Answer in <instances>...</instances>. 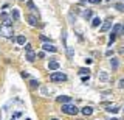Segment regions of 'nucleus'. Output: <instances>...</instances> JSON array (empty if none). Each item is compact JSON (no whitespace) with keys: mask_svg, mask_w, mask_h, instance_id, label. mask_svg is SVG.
Here are the masks:
<instances>
[{"mask_svg":"<svg viewBox=\"0 0 124 120\" xmlns=\"http://www.w3.org/2000/svg\"><path fill=\"white\" fill-rule=\"evenodd\" d=\"M64 114H67V115H76L78 114V108L75 106V104H71V103H65V104H62V109H61Z\"/></svg>","mask_w":124,"mask_h":120,"instance_id":"obj_1","label":"nucleus"},{"mask_svg":"<svg viewBox=\"0 0 124 120\" xmlns=\"http://www.w3.org/2000/svg\"><path fill=\"white\" fill-rule=\"evenodd\" d=\"M50 80L51 81H65L67 80V75L62 72H53L51 75H50Z\"/></svg>","mask_w":124,"mask_h":120,"instance_id":"obj_2","label":"nucleus"},{"mask_svg":"<svg viewBox=\"0 0 124 120\" xmlns=\"http://www.w3.org/2000/svg\"><path fill=\"white\" fill-rule=\"evenodd\" d=\"M0 34H2V36H5V37H13V34H14V31H13V27L3 25L2 28H0Z\"/></svg>","mask_w":124,"mask_h":120,"instance_id":"obj_3","label":"nucleus"},{"mask_svg":"<svg viewBox=\"0 0 124 120\" xmlns=\"http://www.w3.org/2000/svg\"><path fill=\"white\" fill-rule=\"evenodd\" d=\"M0 19H2L3 25H8V27H11V24H13V19H11V16H8V14L5 13V11H2V13H0Z\"/></svg>","mask_w":124,"mask_h":120,"instance_id":"obj_4","label":"nucleus"},{"mask_svg":"<svg viewBox=\"0 0 124 120\" xmlns=\"http://www.w3.org/2000/svg\"><path fill=\"white\" fill-rule=\"evenodd\" d=\"M42 48H44L45 52H51V53H56V52H57V48L54 47L53 44H50V42H45V44L42 45Z\"/></svg>","mask_w":124,"mask_h":120,"instance_id":"obj_5","label":"nucleus"},{"mask_svg":"<svg viewBox=\"0 0 124 120\" xmlns=\"http://www.w3.org/2000/svg\"><path fill=\"white\" fill-rule=\"evenodd\" d=\"M110 28H112V20H106L102 25H101L99 31H101V33H106V31H108Z\"/></svg>","mask_w":124,"mask_h":120,"instance_id":"obj_6","label":"nucleus"},{"mask_svg":"<svg viewBox=\"0 0 124 120\" xmlns=\"http://www.w3.org/2000/svg\"><path fill=\"white\" fill-rule=\"evenodd\" d=\"M11 19H13V20H16V22L20 19V13H19L17 8H13V9H11Z\"/></svg>","mask_w":124,"mask_h":120,"instance_id":"obj_7","label":"nucleus"},{"mask_svg":"<svg viewBox=\"0 0 124 120\" xmlns=\"http://www.w3.org/2000/svg\"><path fill=\"white\" fill-rule=\"evenodd\" d=\"M57 102L62 103V104L70 103V102H71V97H68V95H61V97H57Z\"/></svg>","mask_w":124,"mask_h":120,"instance_id":"obj_8","label":"nucleus"},{"mask_svg":"<svg viewBox=\"0 0 124 120\" xmlns=\"http://www.w3.org/2000/svg\"><path fill=\"white\" fill-rule=\"evenodd\" d=\"M48 69H50V70H57V69H59V63H57V61H50V63H48Z\"/></svg>","mask_w":124,"mask_h":120,"instance_id":"obj_9","label":"nucleus"},{"mask_svg":"<svg viewBox=\"0 0 124 120\" xmlns=\"http://www.w3.org/2000/svg\"><path fill=\"white\" fill-rule=\"evenodd\" d=\"M118 65H119V59H118V58H112V59H110V67L113 69V70H116Z\"/></svg>","mask_w":124,"mask_h":120,"instance_id":"obj_10","label":"nucleus"},{"mask_svg":"<svg viewBox=\"0 0 124 120\" xmlns=\"http://www.w3.org/2000/svg\"><path fill=\"white\" fill-rule=\"evenodd\" d=\"M98 78H99L101 81H107V80H108V73H107L106 70H101V72L98 73Z\"/></svg>","mask_w":124,"mask_h":120,"instance_id":"obj_11","label":"nucleus"},{"mask_svg":"<svg viewBox=\"0 0 124 120\" xmlns=\"http://www.w3.org/2000/svg\"><path fill=\"white\" fill-rule=\"evenodd\" d=\"M26 59H28L30 63H33V61L36 59V53H34L33 50H31V52H26Z\"/></svg>","mask_w":124,"mask_h":120,"instance_id":"obj_12","label":"nucleus"},{"mask_svg":"<svg viewBox=\"0 0 124 120\" xmlns=\"http://www.w3.org/2000/svg\"><path fill=\"white\" fill-rule=\"evenodd\" d=\"M82 114H84V115H92V114H93V108L84 106V108H82Z\"/></svg>","mask_w":124,"mask_h":120,"instance_id":"obj_13","label":"nucleus"},{"mask_svg":"<svg viewBox=\"0 0 124 120\" xmlns=\"http://www.w3.org/2000/svg\"><path fill=\"white\" fill-rule=\"evenodd\" d=\"M119 31H121V25H119V24H115L113 28H112V33H110V34H115V36H116Z\"/></svg>","mask_w":124,"mask_h":120,"instance_id":"obj_14","label":"nucleus"},{"mask_svg":"<svg viewBox=\"0 0 124 120\" xmlns=\"http://www.w3.org/2000/svg\"><path fill=\"white\" fill-rule=\"evenodd\" d=\"M16 42H17L19 45H25V36H23V34H19V36L16 37Z\"/></svg>","mask_w":124,"mask_h":120,"instance_id":"obj_15","label":"nucleus"},{"mask_svg":"<svg viewBox=\"0 0 124 120\" xmlns=\"http://www.w3.org/2000/svg\"><path fill=\"white\" fill-rule=\"evenodd\" d=\"M28 24H30L31 27H36V25H37V19L34 17V16H28Z\"/></svg>","mask_w":124,"mask_h":120,"instance_id":"obj_16","label":"nucleus"},{"mask_svg":"<svg viewBox=\"0 0 124 120\" xmlns=\"http://www.w3.org/2000/svg\"><path fill=\"white\" fill-rule=\"evenodd\" d=\"M107 112H110V114H116V112L119 111V108L118 106H107V109H106Z\"/></svg>","mask_w":124,"mask_h":120,"instance_id":"obj_17","label":"nucleus"},{"mask_svg":"<svg viewBox=\"0 0 124 120\" xmlns=\"http://www.w3.org/2000/svg\"><path fill=\"white\" fill-rule=\"evenodd\" d=\"M93 16V13H92V9H85L84 11V13H82V17L84 19H87V20H88V19H90Z\"/></svg>","mask_w":124,"mask_h":120,"instance_id":"obj_18","label":"nucleus"},{"mask_svg":"<svg viewBox=\"0 0 124 120\" xmlns=\"http://www.w3.org/2000/svg\"><path fill=\"white\" fill-rule=\"evenodd\" d=\"M99 24H101V19H99V17H95V19L92 20V27H93V28L99 27Z\"/></svg>","mask_w":124,"mask_h":120,"instance_id":"obj_19","label":"nucleus"},{"mask_svg":"<svg viewBox=\"0 0 124 120\" xmlns=\"http://www.w3.org/2000/svg\"><path fill=\"white\" fill-rule=\"evenodd\" d=\"M67 56L70 58V59L75 56V50H73V47H67Z\"/></svg>","mask_w":124,"mask_h":120,"instance_id":"obj_20","label":"nucleus"},{"mask_svg":"<svg viewBox=\"0 0 124 120\" xmlns=\"http://www.w3.org/2000/svg\"><path fill=\"white\" fill-rule=\"evenodd\" d=\"M30 86L31 87H39V86H40V83H39L37 80H30Z\"/></svg>","mask_w":124,"mask_h":120,"instance_id":"obj_21","label":"nucleus"},{"mask_svg":"<svg viewBox=\"0 0 124 120\" xmlns=\"http://www.w3.org/2000/svg\"><path fill=\"white\" fill-rule=\"evenodd\" d=\"M90 73V69H85V67H82V69H79V75H88Z\"/></svg>","mask_w":124,"mask_h":120,"instance_id":"obj_22","label":"nucleus"},{"mask_svg":"<svg viewBox=\"0 0 124 120\" xmlns=\"http://www.w3.org/2000/svg\"><path fill=\"white\" fill-rule=\"evenodd\" d=\"M115 8L118 11H121V13H124V3H115Z\"/></svg>","mask_w":124,"mask_h":120,"instance_id":"obj_23","label":"nucleus"},{"mask_svg":"<svg viewBox=\"0 0 124 120\" xmlns=\"http://www.w3.org/2000/svg\"><path fill=\"white\" fill-rule=\"evenodd\" d=\"M26 6H28V8H30V9H33V11H34V9H36V6H34V3H33V2H31V0H28V2H26Z\"/></svg>","mask_w":124,"mask_h":120,"instance_id":"obj_24","label":"nucleus"},{"mask_svg":"<svg viewBox=\"0 0 124 120\" xmlns=\"http://www.w3.org/2000/svg\"><path fill=\"white\" fill-rule=\"evenodd\" d=\"M118 87H119V89H124V78H123V80H119V83H118Z\"/></svg>","mask_w":124,"mask_h":120,"instance_id":"obj_25","label":"nucleus"},{"mask_svg":"<svg viewBox=\"0 0 124 120\" xmlns=\"http://www.w3.org/2000/svg\"><path fill=\"white\" fill-rule=\"evenodd\" d=\"M115 37H116L115 34H110V39H108V45H112V42L115 41Z\"/></svg>","mask_w":124,"mask_h":120,"instance_id":"obj_26","label":"nucleus"},{"mask_svg":"<svg viewBox=\"0 0 124 120\" xmlns=\"http://www.w3.org/2000/svg\"><path fill=\"white\" fill-rule=\"evenodd\" d=\"M40 39L44 41V42H48V37H46V36H44V34H40Z\"/></svg>","mask_w":124,"mask_h":120,"instance_id":"obj_27","label":"nucleus"},{"mask_svg":"<svg viewBox=\"0 0 124 120\" xmlns=\"http://www.w3.org/2000/svg\"><path fill=\"white\" fill-rule=\"evenodd\" d=\"M25 50H26V52H31V44H26L25 45Z\"/></svg>","mask_w":124,"mask_h":120,"instance_id":"obj_28","label":"nucleus"},{"mask_svg":"<svg viewBox=\"0 0 124 120\" xmlns=\"http://www.w3.org/2000/svg\"><path fill=\"white\" fill-rule=\"evenodd\" d=\"M88 2H90V3H95V5H96V3H101V0H88Z\"/></svg>","mask_w":124,"mask_h":120,"instance_id":"obj_29","label":"nucleus"},{"mask_svg":"<svg viewBox=\"0 0 124 120\" xmlns=\"http://www.w3.org/2000/svg\"><path fill=\"white\" fill-rule=\"evenodd\" d=\"M85 81H88V75H87V76H85V75L82 76V83H85Z\"/></svg>","mask_w":124,"mask_h":120,"instance_id":"obj_30","label":"nucleus"},{"mask_svg":"<svg viewBox=\"0 0 124 120\" xmlns=\"http://www.w3.org/2000/svg\"><path fill=\"white\" fill-rule=\"evenodd\" d=\"M22 76H23V78H28L30 75H28V73H26V72H22Z\"/></svg>","mask_w":124,"mask_h":120,"instance_id":"obj_31","label":"nucleus"},{"mask_svg":"<svg viewBox=\"0 0 124 120\" xmlns=\"http://www.w3.org/2000/svg\"><path fill=\"white\" fill-rule=\"evenodd\" d=\"M88 2V0H81V3H82V5H84V3H87Z\"/></svg>","mask_w":124,"mask_h":120,"instance_id":"obj_32","label":"nucleus"},{"mask_svg":"<svg viewBox=\"0 0 124 120\" xmlns=\"http://www.w3.org/2000/svg\"><path fill=\"white\" fill-rule=\"evenodd\" d=\"M121 31H123V34H124V25H121Z\"/></svg>","mask_w":124,"mask_h":120,"instance_id":"obj_33","label":"nucleus"},{"mask_svg":"<svg viewBox=\"0 0 124 120\" xmlns=\"http://www.w3.org/2000/svg\"><path fill=\"white\" fill-rule=\"evenodd\" d=\"M112 120H118V119H112Z\"/></svg>","mask_w":124,"mask_h":120,"instance_id":"obj_34","label":"nucleus"},{"mask_svg":"<svg viewBox=\"0 0 124 120\" xmlns=\"http://www.w3.org/2000/svg\"><path fill=\"white\" fill-rule=\"evenodd\" d=\"M51 120H57V119H51Z\"/></svg>","mask_w":124,"mask_h":120,"instance_id":"obj_35","label":"nucleus"},{"mask_svg":"<svg viewBox=\"0 0 124 120\" xmlns=\"http://www.w3.org/2000/svg\"><path fill=\"white\" fill-rule=\"evenodd\" d=\"M20 2H25V0H20Z\"/></svg>","mask_w":124,"mask_h":120,"instance_id":"obj_36","label":"nucleus"},{"mask_svg":"<svg viewBox=\"0 0 124 120\" xmlns=\"http://www.w3.org/2000/svg\"><path fill=\"white\" fill-rule=\"evenodd\" d=\"M107 2H110V0H107Z\"/></svg>","mask_w":124,"mask_h":120,"instance_id":"obj_37","label":"nucleus"}]
</instances>
